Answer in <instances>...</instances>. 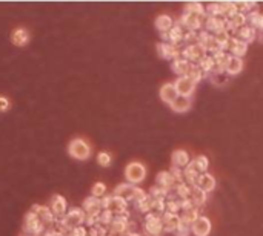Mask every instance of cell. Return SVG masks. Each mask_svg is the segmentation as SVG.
Returning a JSON list of instances; mask_svg holds the SVG:
<instances>
[{
    "label": "cell",
    "mask_w": 263,
    "mask_h": 236,
    "mask_svg": "<svg viewBox=\"0 0 263 236\" xmlns=\"http://www.w3.org/2000/svg\"><path fill=\"white\" fill-rule=\"evenodd\" d=\"M145 233L148 236H162L164 233V224H162V218L157 217L154 213H148L144 224Z\"/></svg>",
    "instance_id": "7"
},
{
    "label": "cell",
    "mask_w": 263,
    "mask_h": 236,
    "mask_svg": "<svg viewBox=\"0 0 263 236\" xmlns=\"http://www.w3.org/2000/svg\"><path fill=\"white\" fill-rule=\"evenodd\" d=\"M10 109V100L4 95H0V112H6Z\"/></svg>",
    "instance_id": "51"
},
{
    "label": "cell",
    "mask_w": 263,
    "mask_h": 236,
    "mask_svg": "<svg viewBox=\"0 0 263 236\" xmlns=\"http://www.w3.org/2000/svg\"><path fill=\"white\" fill-rule=\"evenodd\" d=\"M171 175L174 177L176 183H185V178H184V169H178V167H171Z\"/></svg>",
    "instance_id": "48"
},
{
    "label": "cell",
    "mask_w": 263,
    "mask_h": 236,
    "mask_svg": "<svg viewBox=\"0 0 263 236\" xmlns=\"http://www.w3.org/2000/svg\"><path fill=\"white\" fill-rule=\"evenodd\" d=\"M168 193H170V190H166V189H162V187H158V186H152V187L150 189L148 195H150L152 200H166Z\"/></svg>",
    "instance_id": "39"
},
{
    "label": "cell",
    "mask_w": 263,
    "mask_h": 236,
    "mask_svg": "<svg viewBox=\"0 0 263 236\" xmlns=\"http://www.w3.org/2000/svg\"><path fill=\"white\" fill-rule=\"evenodd\" d=\"M130 223V212H125L122 215H117L112 218L111 224L108 226V235H122L126 233Z\"/></svg>",
    "instance_id": "8"
},
{
    "label": "cell",
    "mask_w": 263,
    "mask_h": 236,
    "mask_svg": "<svg viewBox=\"0 0 263 236\" xmlns=\"http://www.w3.org/2000/svg\"><path fill=\"white\" fill-rule=\"evenodd\" d=\"M197 34L196 31H185L184 34V41L188 43V45H194V43H197Z\"/></svg>",
    "instance_id": "49"
},
{
    "label": "cell",
    "mask_w": 263,
    "mask_h": 236,
    "mask_svg": "<svg viewBox=\"0 0 263 236\" xmlns=\"http://www.w3.org/2000/svg\"><path fill=\"white\" fill-rule=\"evenodd\" d=\"M180 217V221L182 223H185V224H192L200 215H198V209L197 207H192V209H190V210H184L182 212V215H178Z\"/></svg>",
    "instance_id": "33"
},
{
    "label": "cell",
    "mask_w": 263,
    "mask_h": 236,
    "mask_svg": "<svg viewBox=\"0 0 263 236\" xmlns=\"http://www.w3.org/2000/svg\"><path fill=\"white\" fill-rule=\"evenodd\" d=\"M157 217H162L165 213V200H152V206H151V212Z\"/></svg>",
    "instance_id": "43"
},
{
    "label": "cell",
    "mask_w": 263,
    "mask_h": 236,
    "mask_svg": "<svg viewBox=\"0 0 263 236\" xmlns=\"http://www.w3.org/2000/svg\"><path fill=\"white\" fill-rule=\"evenodd\" d=\"M190 200L192 201L194 207H200L204 206L208 200V193H205L202 189H198L197 186L191 187V193H190Z\"/></svg>",
    "instance_id": "28"
},
{
    "label": "cell",
    "mask_w": 263,
    "mask_h": 236,
    "mask_svg": "<svg viewBox=\"0 0 263 236\" xmlns=\"http://www.w3.org/2000/svg\"><path fill=\"white\" fill-rule=\"evenodd\" d=\"M68 235L70 236H88V230L85 226H80V227H76L74 230H71Z\"/></svg>",
    "instance_id": "50"
},
{
    "label": "cell",
    "mask_w": 263,
    "mask_h": 236,
    "mask_svg": "<svg viewBox=\"0 0 263 236\" xmlns=\"http://www.w3.org/2000/svg\"><path fill=\"white\" fill-rule=\"evenodd\" d=\"M206 55V49L198 45V43H194V45H188L184 51H182V58L188 60L190 63L197 64L202 58Z\"/></svg>",
    "instance_id": "9"
},
{
    "label": "cell",
    "mask_w": 263,
    "mask_h": 236,
    "mask_svg": "<svg viewBox=\"0 0 263 236\" xmlns=\"http://www.w3.org/2000/svg\"><path fill=\"white\" fill-rule=\"evenodd\" d=\"M205 18H206V15L184 12V15L180 17V20L177 21V23L182 28H184V29H186V31H196V32H198L202 29V26H204V23H205Z\"/></svg>",
    "instance_id": "5"
},
{
    "label": "cell",
    "mask_w": 263,
    "mask_h": 236,
    "mask_svg": "<svg viewBox=\"0 0 263 236\" xmlns=\"http://www.w3.org/2000/svg\"><path fill=\"white\" fill-rule=\"evenodd\" d=\"M242 69H244V60L238 58V57H234V55H230L225 72L228 75H237L242 72Z\"/></svg>",
    "instance_id": "31"
},
{
    "label": "cell",
    "mask_w": 263,
    "mask_h": 236,
    "mask_svg": "<svg viewBox=\"0 0 263 236\" xmlns=\"http://www.w3.org/2000/svg\"><path fill=\"white\" fill-rule=\"evenodd\" d=\"M196 186H197L198 189L204 190L205 193H210V192H212V190L216 189V178L206 172V174H202V175L198 177Z\"/></svg>",
    "instance_id": "25"
},
{
    "label": "cell",
    "mask_w": 263,
    "mask_h": 236,
    "mask_svg": "<svg viewBox=\"0 0 263 236\" xmlns=\"http://www.w3.org/2000/svg\"><path fill=\"white\" fill-rule=\"evenodd\" d=\"M86 221V215L84 212L82 207H72L70 212H66V215L62 218V220H57L54 224L57 232L60 233H64V235H68L71 230H74L76 227H80V226H84Z\"/></svg>",
    "instance_id": "1"
},
{
    "label": "cell",
    "mask_w": 263,
    "mask_h": 236,
    "mask_svg": "<svg viewBox=\"0 0 263 236\" xmlns=\"http://www.w3.org/2000/svg\"><path fill=\"white\" fill-rule=\"evenodd\" d=\"M202 174H198V170L192 166V163H190L185 169H184V178H185V183L188 184V186H196V183H197V180H198V177H200Z\"/></svg>",
    "instance_id": "32"
},
{
    "label": "cell",
    "mask_w": 263,
    "mask_h": 236,
    "mask_svg": "<svg viewBox=\"0 0 263 236\" xmlns=\"http://www.w3.org/2000/svg\"><path fill=\"white\" fill-rule=\"evenodd\" d=\"M11 40H12V43L16 46H26L30 43V32L25 28H17L12 32Z\"/></svg>",
    "instance_id": "29"
},
{
    "label": "cell",
    "mask_w": 263,
    "mask_h": 236,
    "mask_svg": "<svg viewBox=\"0 0 263 236\" xmlns=\"http://www.w3.org/2000/svg\"><path fill=\"white\" fill-rule=\"evenodd\" d=\"M185 12H190V14H198V15H206L205 12V6L198 3V2H190L185 5Z\"/></svg>",
    "instance_id": "40"
},
{
    "label": "cell",
    "mask_w": 263,
    "mask_h": 236,
    "mask_svg": "<svg viewBox=\"0 0 263 236\" xmlns=\"http://www.w3.org/2000/svg\"><path fill=\"white\" fill-rule=\"evenodd\" d=\"M108 236H110V235H108Z\"/></svg>",
    "instance_id": "55"
},
{
    "label": "cell",
    "mask_w": 263,
    "mask_h": 236,
    "mask_svg": "<svg viewBox=\"0 0 263 236\" xmlns=\"http://www.w3.org/2000/svg\"><path fill=\"white\" fill-rule=\"evenodd\" d=\"M236 35H237V38L238 40H242V41H245V43H252L254 40H256V37H257V31L252 28V26H250V25H245V26H242L237 32H236Z\"/></svg>",
    "instance_id": "27"
},
{
    "label": "cell",
    "mask_w": 263,
    "mask_h": 236,
    "mask_svg": "<svg viewBox=\"0 0 263 236\" xmlns=\"http://www.w3.org/2000/svg\"><path fill=\"white\" fill-rule=\"evenodd\" d=\"M191 66H192V63H190L188 60L182 58V57L177 58V60H174V61L171 63L172 72H174L176 75H178V77H186L188 72H190V69H191Z\"/></svg>",
    "instance_id": "24"
},
{
    "label": "cell",
    "mask_w": 263,
    "mask_h": 236,
    "mask_svg": "<svg viewBox=\"0 0 263 236\" xmlns=\"http://www.w3.org/2000/svg\"><path fill=\"white\" fill-rule=\"evenodd\" d=\"M205 31H208L210 34H217L220 31H225V26H226V20L222 18V17H206L205 18Z\"/></svg>",
    "instance_id": "16"
},
{
    "label": "cell",
    "mask_w": 263,
    "mask_h": 236,
    "mask_svg": "<svg viewBox=\"0 0 263 236\" xmlns=\"http://www.w3.org/2000/svg\"><path fill=\"white\" fill-rule=\"evenodd\" d=\"M112 218H114V215L110 210H102V212H100V215H98V224L108 227L111 224Z\"/></svg>",
    "instance_id": "44"
},
{
    "label": "cell",
    "mask_w": 263,
    "mask_h": 236,
    "mask_svg": "<svg viewBox=\"0 0 263 236\" xmlns=\"http://www.w3.org/2000/svg\"><path fill=\"white\" fill-rule=\"evenodd\" d=\"M260 43H263V29L262 31H257V37H256Z\"/></svg>",
    "instance_id": "53"
},
{
    "label": "cell",
    "mask_w": 263,
    "mask_h": 236,
    "mask_svg": "<svg viewBox=\"0 0 263 236\" xmlns=\"http://www.w3.org/2000/svg\"><path fill=\"white\" fill-rule=\"evenodd\" d=\"M151 206H152V198H151L150 195H146L144 200L138 201V203L136 204V207H137V210H138V212H142V213H146V215L151 212Z\"/></svg>",
    "instance_id": "42"
},
{
    "label": "cell",
    "mask_w": 263,
    "mask_h": 236,
    "mask_svg": "<svg viewBox=\"0 0 263 236\" xmlns=\"http://www.w3.org/2000/svg\"><path fill=\"white\" fill-rule=\"evenodd\" d=\"M20 236H31V235H28V233H25V235H20Z\"/></svg>",
    "instance_id": "54"
},
{
    "label": "cell",
    "mask_w": 263,
    "mask_h": 236,
    "mask_svg": "<svg viewBox=\"0 0 263 236\" xmlns=\"http://www.w3.org/2000/svg\"><path fill=\"white\" fill-rule=\"evenodd\" d=\"M176 184H177V183H176V180H174V177L171 175L170 170H162V172H158L157 177H156V186H158V187H162V189L170 190V189L174 187Z\"/></svg>",
    "instance_id": "23"
},
{
    "label": "cell",
    "mask_w": 263,
    "mask_h": 236,
    "mask_svg": "<svg viewBox=\"0 0 263 236\" xmlns=\"http://www.w3.org/2000/svg\"><path fill=\"white\" fill-rule=\"evenodd\" d=\"M214 38H216V41L218 43V46L225 51L226 46H228V41H230L231 35H230V32L225 29V31H220V32H217V34H214Z\"/></svg>",
    "instance_id": "41"
},
{
    "label": "cell",
    "mask_w": 263,
    "mask_h": 236,
    "mask_svg": "<svg viewBox=\"0 0 263 236\" xmlns=\"http://www.w3.org/2000/svg\"><path fill=\"white\" fill-rule=\"evenodd\" d=\"M191 163H192V166L198 170V174H206V170H208V167H210V160H208V157H205V155H197Z\"/></svg>",
    "instance_id": "35"
},
{
    "label": "cell",
    "mask_w": 263,
    "mask_h": 236,
    "mask_svg": "<svg viewBox=\"0 0 263 236\" xmlns=\"http://www.w3.org/2000/svg\"><path fill=\"white\" fill-rule=\"evenodd\" d=\"M160 100L164 101V103H166V104H172V101L178 97V94H177V91H176V88H174V83H165L164 86L160 88Z\"/></svg>",
    "instance_id": "22"
},
{
    "label": "cell",
    "mask_w": 263,
    "mask_h": 236,
    "mask_svg": "<svg viewBox=\"0 0 263 236\" xmlns=\"http://www.w3.org/2000/svg\"><path fill=\"white\" fill-rule=\"evenodd\" d=\"M105 210H110L114 217H117V215H122L125 212H128V203L122 198L118 197H114L111 195L110 197V203H108V207Z\"/></svg>",
    "instance_id": "18"
},
{
    "label": "cell",
    "mask_w": 263,
    "mask_h": 236,
    "mask_svg": "<svg viewBox=\"0 0 263 236\" xmlns=\"http://www.w3.org/2000/svg\"><path fill=\"white\" fill-rule=\"evenodd\" d=\"M42 236H65V235H64V233H60V232H57L56 229H48V230L44 232Z\"/></svg>",
    "instance_id": "52"
},
{
    "label": "cell",
    "mask_w": 263,
    "mask_h": 236,
    "mask_svg": "<svg viewBox=\"0 0 263 236\" xmlns=\"http://www.w3.org/2000/svg\"><path fill=\"white\" fill-rule=\"evenodd\" d=\"M174 88L178 95L182 97H191L196 91V83L190 77H178L174 81Z\"/></svg>",
    "instance_id": "11"
},
{
    "label": "cell",
    "mask_w": 263,
    "mask_h": 236,
    "mask_svg": "<svg viewBox=\"0 0 263 236\" xmlns=\"http://www.w3.org/2000/svg\"><path fill=\"white\" fill-rule=\"evenodd\" d=\"M176 195L178 200H185L190 198V193H191V186H188L186 183H177L176 186Z\"/></svg>",
    "instance_id": "37"
},
{
    "label": "cell",
    "mask_w": 263,
    "mask_h": 236,
    "mask_svg": "<svg viewBox=\"0 0 263 236\" xmlns=\"http://www.w3.org/2000/svg\"><path fill=\"white\" fill-rule=\"evenodd\" d=\"M191 233V226L190 224H185V223H180L178 227L176 229L174 235L176 236H190Z\"/></svg>",
    "instance_id": "46"
},
{
    "label": "cell",
    "mask_w": 263,
    "mask_h": 236,
    "mask_svg": "<svg viewBox=\"0 0 263 236\" xmlns=\"http://www.w3.org/2000/svg\"><path fill=\"white\" fill-rule=\"evenodd\" d=\"M31 212H34L37 215V218L42 221L45 226L46 224H54L56 223V217L51 212V209L48 206H32Z\"/></svg>",
    "instance_id": "17"
},
{
    "label": "cell",
    "mask_w": 263,
    "mask_h": 236,
    "mask_svg": "<svg viewBox=\"0 0 263 236\" xmlns=\"http://www.w3.org/2000/svg\"><path fill=\"white\" fill-rule=\"evenodd\" d=\"M154 25H156V28H157V31H158L160 34H165V32H168V31L172 28L174 21H172V18H171L170 15L162 14V15H158V17L156 18Z\"/></svg>",
    "instance_id": "30"
},
{
    "label": "cell",
    "mask_w": 263,
    "mask_h": 236,
    "mask_svg": "<svg viewBox=\"0 0 263 236\" xmlns=\"http://www.w3.org/2000/svg\"><path fill=\"white\" fill-rule=\"evenodd\" d=\"M171 163L174 167H178V169H185L190 163H191V158H190V154L184 149H177L172 152L171 155Z\"/></svg>",
    "instance_id": "20"
},
{
    "label": "cell",
    "mask_w": 263,
    "mask_h": 236,
    "mask_svg": "<svg viewBox=\"0 0 263 236\" xmlns=\"http://www.w3.org/2000/svg\"><path fill=\"white\" fill-rule=\"evenodd\" d=\"M125 177L130 184L136 186L146 178V167L138 161H132L125 167Z\"/></svg>",
    "instance_id": "4"
},
{
    "label": "cell",
    "mask_w": 263,
    "mask_h": 236,
    "mask_svg": "<svg viewBox=\"0 0 263 236\" xmlns=\"http://www.w3.org/2000/svg\"><path fill=\"white\" fill-rule=\"evenodd\" d=\"M248 21H250V26H252L256 31H262L263 29V14H260L258 11L250 12L246 14Z\"/></svg>",
    "instance_id": "34"
},
{
    "label": "cell",
    "mask_w": 263,
    "mask_h": 236,
    "mask_svg": "<svg viewBox=\"0 0 263 236\" xmlns=\"http://www.w3.org/2000/svg\"><path fill=\"white\" fill-rule=\"evenodd\" d=\"M198 68L204 71L205 74H208V72H212L214 71V66H216V63H214V58H212V55H205L204 58H202L198 63Z\"/></svg>",
    "instance_id": "36"
},
{
    "label": "cell",
    "mask_w": 263,
    "mask_h": 236,
    "mask_svg": "<svg viewBox=\"0 0 263 236\" xmlns=\"http://www.w3.org/2000/svg\"><path fill=\"white\" fill-rule=\"evenodd\" d=\"M51 212L54 213V217H56V221L57 220H62L66 212H68V204H66V200L62 197V195H54L51 198Z\"/></svg>",
    "instance_id": "13"
},
{
    "label": "cell",
    "mask_w": 263,
    "mask_h": 236,
    "mask_svg": "<svg viewBox=\"0 0 263 236\" xmlns=\"http://www.w3.org/2000/svg\"><path fill=\"white\" fill-rule=\"evenodd\" d=\"M156 48H157L158 55H160L162 58H165V60H171V61H174V60H177V58L182 57V51H180L177 46L171 45V43L158 41Z\"/></svg>",
    "instance_id": "10"
},
{
    "label": "cell",
    "mask_w": 263,
    "mask_h": 236,
    "mask_svg": "<svg viewBox=\"0 0 263 236\" xmlns=\"http://www.w3.org/2000/svg\"><path fill=\"white\" fill-rule=\"evenodd\" d=\"M114 197H118V198H122L125 200L126 203L132 201L134 204H137L138 201L144 200L148 193L144 190V189H140V187H136L134 184H130V183H124V184H118L112 193Z\"/></svg>",
    "instance_id": "2"
},
{
    "label": "cell",
    "mask_w": 263,
    "mask_h": 236,
    "mask_svg": "<svg viewBox=\"0 0 263 236\" xmlns=\"http://www.w3.org/2000/svg\"><path fill=\"white\" fill-rule=\"evenodd\" d=\"M97 163L102 167H108L111 164V155L108 152H100L97 155Z\"/></svg>",
    "instance_id": "47"
},
{
    "label": "cell",
    "mask_w": 263,
    "mask_h": 236,
    "mask_svg": "<svg viewBox=\"0 0 263 236\" xmlns=\"http://www.w3.org/2000/svg\"><path fill=\"white\" fill-rule=\"evenodd\" d=\"M212 230L211 220L206 217H198L192 224H191V233L194 236H208Z\"/></svg>",
    "instance_id": "12"
},
{
    "label": "cell",
    "mask_w": 263,
    "mask_h": 236,
    "mask_svg": "<svg viewBox=\"0 0 263 236\" xmlns=\"http://www.w3.org/2000/svg\"><path fill=\"white\" fill-rule=\"evenodd\" d=\"M160 218H162V224H164V232H168V233H174L176 229L178 227V224L182 223L178 215H172V213H166V212L162 215Z\"/></svg>",
    "instance_id": "21"
},
{
    "label": "cell",
    "mask_w": 263,
    "mask_h": 236,
    "mask_svg": "<svg viewBox=\"0 0 263 236\" xmlns=\"http://www.w3.org/2000/svg\"><path fill=\"white\" fill-rule=\"evenodd\" d=\"M171 109L177 114H185L191 109V97H182L178 95L172 104H171Z\"/></svg>",
    "instance_id": "26"
},
{
    "label": "cell",
    "mask_w": 263,
    "mask_h": 236,
    "mask_svg": "<svg viewBox=\"0 0 263 236\" xmlns=\"http://www.w3.org/2000/svg\"><path fill=\"white\" fill-rule=\"evenodd\" d=\"M225 51H230L231 55L242 58L244 55H246V52H248V43L238 40L237 37H231L230 41H228V46H226Z\"/></svg>",
    "instance_id": "15"
},
{
    "label": "cell",
    "mask_w": 263,
    "mask_h": 236,
    "mask_svg": "<svg viewBox=\"0 0 263 236\" xmlns=\"http://www.w3.org/2000/svg\"><path fill=\"white\" fill-rule=\"evenodd\" d=\"M205 75H206V74L198 68V64H194V63H192V66H191V69H190V72H188L186 77H190V78L197 84L198 81H202V80L205 78Z\"/></svg>",
    "instance_id": "38"
},
{
    "label": "cell",
    "mask_w": 263,
    "mask_h": 236,
    "mask_svg": "<svg viewBox=\"0 0 263 236\" xmlns=\"http://www.w3.org/2000/svg\"><path fill=\"white\" fill-rule=\"evenodd\" d=\"M92 195L91 197H96V198H104L105 193H106V186L104 183H96L92 186V190H91Z\"/></svg>",
    "instance_id": "45"
},
{
    "label": "cell",
    "mask_w": 263,
    "mask_h": 236,
    "mask_svg": "<svg viewBox=\"0 0 263 236\" xmlns=\"http://www.w3.org/2000/svg\"><path fill=\"white\" fill-rule=\"evenodd\" d=\"M184 34H185V29L178 23H176V25H172V28L168 32L162 34V38H164L165 43H171V45L178 48V43L184 41Z\"/></svg>",
    "instance_id": "14"
},
{
    "label": "cell",
    "mask_w": 263,
    "mask_h": 236,
    "mask_svg": "<svg viewBox=\"0 0 263 236\" xmlns=\"http://www.w3.org/2000/svg\"><path fill=\"white\" fill-rule=\"evenodd\" d=\"M68 154L78 161H85L91 157V147L90 144L82 140V138H74L70 144H68Z\"/></svg>",
    "instance_id": "3"
},
{
    "label": "cell",
    "mask_w": 263,
    "mask_h": 236,
    "mask_svg": "<svg viewBox=\"0 0 263 236\" xmlns=\"http://www.w3.org/2000/svg\"><path fill=\"white\" fill-rule=\"evenodd\" d=\"M84 212L86 217H98L100 212H102V206H100V198L96 197H88L84 201Z\"/></svg>",
    "instance_id": "19"
},
{
    "label": "cell",
    "mask_w": 263,
    "mask_h": 236,
    "mask_svg": "<svg viewBox=\"0 0 263 236\" xmlns=\"http://www.w3.org/2000/svg\"><path fill=\"white\" fill-rule=\"evenodd\" d=\"M24 230H25V233H28L31 236H40V235H44V232H45V224L37 218V215L34 212L30 210L26 213V217H25Z\"/></svg>",
    "instance_id": "6"
}]
</instances>
